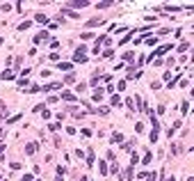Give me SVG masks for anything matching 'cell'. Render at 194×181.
Wrapping results in <instances>:
<instances>
[{"instance_id": "obj_1", "label": "cell", "mask_w": 194, "mask_h": 181, "mask_svg": "<svg viewBox=\"0 0 194 181\" xmlns=\"http://www.w3.org/2000/svg\"><path fill=\"white\" fill-rule=\"evenodd\" d=\"M87 46H80V48H76V55H73V60L76 62H87Z\"/></svg>"}, {"instance_id": "obj_2", "label": "cell", "mask_w": 194, "mask_h": 181, "mask_svg": "<svg viewBox=\"0 0 194 181\" xmlns=\"http://www.w3.org/2000/svg\"><path fill=\"white\" fill-rule=\"evenodd\" d=\"M96 25H105V18H103V16H98V18H92V21H87V28H96Z\"/></svg>"}, {"instance_id": "obj_3", "label": "cell", "mask_w": 194, "mask_h": 181, "mask_svg": "<svg viewBox=\"0 0 194 181\" xmlns=\"http://www.w3.org/2000/svg\"><path fill=\"white\" fill-rule=\"evenodd\" d=\"M180 126H183V122H180V119H176L174 124H171V129H169V131H167V135H169V138H171V135H174V133H176V131H178V129H180Z\"/></svg>"}, {"instance_id": "obj_4", "label": "cell", "mask_w": 194, "mask_h": 181, "mask_svg": "<svg viewBox=\"0 0 194 181\" xmlns=\"http://www.w3.org/2000/svg\"><path fill=\"white\" fill-rule=\"evenodd\" d=\"M110 142H112V145H119V142H123V133L114 131V133H112V138H110Z\"/></svg>"}, {"instance_id": "obj_5", "label": "cell", "mask_w": 194, "mask_h": 181, "mask_svg": "<svg viewBox=\"0 0 194 181\" xmlns=\"http://www.w3.org/2000/svg\"><path fill=\"white\" fill-rule=\"evenodd\" d=\"M148 138H151V142H153V145H155V142H158V138H160V129H153V131H151V135H148Z\"/></svg>"}, {"instance_id": "obj_6", "label": "cell", "mask_w": 194, "mask_h": 181, "mask_svg": "<svg viewBox=\"0 0 194 181\" xmlns=\"http://www.w3.org/2000/svg\"><path fill=\"white\" fill-rule=\"evenodd\" d=\"M151 160H153V154H151V151H146V154H144V158H142V165H148Z\"/></svg>"}, {"instance_id": "obj_7", "label": "cell", "mask_w": 194, "mask_h": 181, "mask_svg": "<svg viewBox=\"0 0 194 181\" xmlns=\"http://www.w3.org/2000/svg\"><path fill=\"white\" fill-rule=\"evenodd\" d=\"M98 170H101V174H103V176L107 174V163H105V160H98Z\"/></svg>"}, {"instance_id": "obj_8", "label": "cell", "mask_w": 194, "mask_h": 181, "mask_svg": "<svg viewBox=\"0 0 194 181\" xmlns=\"http://www.w3.org/2000/svg\"><path fill=\"white\" fill-rule=\"evenodd\" d=\"M189 112V103L187 101H180V115H187Z\"/></svg>"}, {"instance_id": "obj_9", "label": "cell", "mask_w": 194, "mask_h": 181, "mask_svg": "<svg viewBox=\"0 0 194 181\" xmlns=\"http://www.w3.org/2000/svg\"><path fill=\"white\" fill-rule=\"evenodd\" d=\"M133 60H135V53H133V51L123 53V62H133Z\"/></svg>"}, {"instance_id": "obj_10", "label": "cell", "mask_w": 194, "mask_h": 181, "mask_svg": "<svg viewBox=\"0 0 194 181\" xmlns=\"http://www.w3.org/2000/svg\"><path fill=\"white\" fill-rule=\"evenodd\" d=\"M80 39H82V42H92V39H94V32H82Z\"/></svg>"}, {"instance_id": "obj_11", "label": "cell", "mask_w": 194, "mask_h": 181, "mask_svg": "<svg viewBox=\"0 0 194 181\" xmlns=\"http://www.w3.org/2000/svg\"><path fill=\"white\" fill-rule=\"evenodd\" d=\"M133 147H135V140H128V142L121 147V149H123V151H133Z\"/></svg>"}, {"instance_id": "obj_12", "label": "cell", "mask_w": 194, "mask_h": 181, "mask_svg": "<svg viewBox=\"0 0 194 181\" xmlns=\"http://www.w3.org/2000/svg\"><path fill=\"white\" fill-rule=\"evenodd\" d=\"M103 57H105V60H112V57H114V51H112V48H105V51H103Z\"/></svg>"}, {"instance_id": "obj_13", "label": "cell", "mask_w": 194, "mask_h": 181, "mask_svg": "<svg viewBox=\"0 0 194 181\" xmlns=\"http://www.w3.org/2000/svg\"><path fill=\"white\" fill-rule=\"evenodd\" d=\"M158 42H160V37H148V39H146V46H155Z\"/></svg>"}, {"instance_id": "obj_14", "label": "cell", "mask_w": 194, "mask_h": 181, "mask_svg": "<svg viewBox=\"0 0 194 181\" xmlns=\"http://www.w3.org/2000/svg\"><path fill=\"white\" fill-rule=\"evenodd\" d=\"M126 108L130 110V112H133V110H137V108H135V101H133V99H126Z\"/></svg>"}, {"instance_id": "obj_15", "label": "cell", "mask_w": 194, "mask_h": 181, "mask_svg": "<svg viewBox=\"0 0 194 181\" xmlns=\"http://www.w3.org/2000/svg\"><path fill=\"white\" fill-rule=\"evenodd\" d=\"M60 69H62V71H71L73 64H71V62H62V64H60Z\"/></svg>"}, {"instance_id": "obj_16", "label": "cell", "mask_w": 194, "mask_h": 181, "mask_svg": "<svg viewBox=\"0 0 194 181\" xmlns=\"http://www.w3.org/2000/svg\"><path fill=\"white\" fill-rule=\"evenodd\" d=\"M151 89H153V92H158V89H162V83H160V80H153V83H151Z\"/></svg>"}, {"instance_id": "obj_17", "label": "cell", "mask_w": 194, "mask_h": 181, "mask_svg": "<svg viewBox=\"0 0 194 181\" xmlns=\"http://www.w3.org/2000/svg\"><path fill=\"white\" fill-rule=\"evenodd\" d=\"M64 83H66V85H73V83H76V76H73V73H69V76L64 78Z\"/></svg>"}, {"instance_id": "obj_18", "label": "cell", "mask_w": 194, "mask_h": 181, "mask_svg": "<svg viewBox=\"0 0 194 181\" xmlns=\"http://www.w3.org/2000/svg\"><path fill=\"white\" fill-rule=\"evenodd\" d=\"M62 99H64V101H76V96H73L71 92H64V94H62Z\"/></svg>"}, {"instance_id": "obj_19", "label": "cell", "mask_w": 194, "mask_h": 181, "mask_svg": "<svg viewBox=\"0 0 194 181\" xmlns=\"http://www.w3.org/2000/svg\"><path fill=\"white\" fill-rule=\"evenodd\" d=\"M94 101H103V89H96V92H94Z\"/></svg>"}, {"instance_id": "obj_20", "label": "cell", "mask_w": 194, "mask_h": 181, "mask_svg": "<svg viewBox=\"0 0 194 181\" xmlns=\"http://www.w3.org/2000/svg\"><path fill=\"white\" fill-rule=\"evenodd\" d=\"M135 133H144V122H137V124H135Z\"/></svg>"}, {"instance_id": "obj_21", "label": "cell", "mask_w": 194, "mask_h": 181, "mask_svg": "<svg viewBox=\"0 0 194 181\" xmlns=\"http://www.w3.org/2000/svg\"><path fill=\"white\" fill-rule=\"evenodd\" d=\"M180 151H183V147H180V145H176V142H174V145H171V154H180Z\"/></svg>"}, {"instance_id": "obj_22", "label": "cell", "mask_w": 194, "mask_h": 181, "mask_svg": "<svg viewBox=\"0 0 194 181\" xmlns=\"http://www.w3.org/2000/svg\"><path fill=\"white\" fill-rule=\"evenodd\" d=\"M96 112L98 115H107V112H110V108H107V106H101V108H96Z\"/></svg>"}, {"instance_id": "obj_23", "label": "cell", "mask_w": 194, "mask_h": 181, "mask_svg": "<svg viewBox=\"0 0 194 181\" xmlns=\"http://www.w3.org/2000/svg\"><path fill=\"white\" fill-rule=\"evenodd\" d=\"M37 21L39 23H48V16L46 14H37Z\"/></svg>"}, {"instance_id": "obj_24", "label": "cell", "mask_w": 194, "mask_h": 181, "mask_svg": "<svg viewBox=\"0 0 194 181\" xmlns=\"http://www.w3.org/2000/svg\"><path fill=\"white\" fill-rule=\"evenodd\" d=\"M139 163V156H137V151H133V158H130V165H137Z\"/></svg>"}, {"instance_id": "obj_25", "label": "cell", "mask_w": 194, "mask_h": 181, "mask_svg": "<svg viewBox=\"0 0 194 181\" xmlns=\"http://www.w3.org/2000/svg\"><path fill=\"white\" fill-rule=\"evenodd\" d=\"M69 7H89V2H69Z\"/></svg>"}, {"instance_id": "obj_26", "label": "cell", "mask_w": 194, "mask_h": 181, "mask_svg": "<svg viewBox=\"0 0 194 181\" xmlns=\"http://www.w3.org/2000/svg\"><path fill=\"white\" fill-rule=\"evenodd\" d=\"M112 106H121V96H119V94L112 96Z\"/></svg>"}, {"instance_id": "obj_27", "label": "cell", "mask_w": 194, "mask_h": 181, "mask_svg": "<svg viewBox=\"0 0 194 181\" xmlns=\"http://www.w3.org/2000/svg\"><path fill=\"white\" fill-rule=\"evenodd\" d=\"M87 165H89V167L94 165V154H92V151H89V154H87Z\"/></svg>"}, {"instance_id": "obj_28", "label": "cell", "mask_w": 194, "mask_h": 181, "mask_svg": "<svg viewBox=\"0 0 194 181\" xmlns=\"http://www.w3.org/2000/svg\"><path fill=\"white\" fill-rule=\"evenodd\" d=\"M187 48H189V44H187V42H183V44H180V46H178V53H183V51H187Z\"/></svg>"}, {"instance_id": "obj_29", "label": "cell", "mask_w": 194, "mask_h": 181, "mask_svg": "<svg viewBox=\"0 0 194 181\" xmlns=\"http://www.w3.org/2000/svg\"><path fill=\"white\" fill-rule=\"evenodd\" d=\"M25 151H27V154H34V151H37V145H27Z\"/></svg>"}, {"instance_id": "obj_30", "label": "cell", "mask_w": 194, "mask_h": 181, "mask_svg": "<svg viewBox=\"0 0 194 181\" xmlns=\"http://www.w3.org/2000/svg\"><path fill=\"white\" fill-rule=\"evenodd\" d=\"M110 5H112V2H98L96 7H98V9H107V7H110Z\"/></svg>"}, {"instance_id": "obj_31", "label": "cell", "mask_w": 194, "mask_h": 181, "mask_svg": "<svg viewBox=\"0 0 194 181\" xmlns=\"http://www.w3.org/2000/svg\"><path fill=\"white\" fill-rule=\"evenodd\" d=\"M87 87H89V85H87V83H80V85H78V87H76V89H78V92H85V89H87Z\"/></svg>"}, {"instance_id": "obj_32", "label": "cell", "mask_w": 194, "mask_h": 181, "mask_svg": "<svg viewBox=\"0 0 194 181\" xmlns=\"http://www.w3.org/2000/svg\"><path fill=\"white\" fill-rule=\"evenodd\" d=\"M2 78H5V80H9V78H14V71H5V73H2Z\"/></svg>"}, {"instance_id": "obj_33", "label": "cell", "mask_w": 194, "mask_h": 181, "mask_svg": "<svg viewBox=\"0 0 194 181\" xmlns=\"http://www.w3.org/2000/svg\"><path fill=\"white\" fill-rule=\"evenodd\" d=\"M117 89H121V92H123V89H126V80H119V83H117Z\"/></svg>"}, {"instance_id": "obj_34", "label": "cell", "mask_w": 194, "mask_h": 181, "mask_svg": "<svg viewBox=\"0 0 194 181\" xmlns=\"http://www.w3.org/2000/svg\"><path fill=\"white\" fill-rule=\"evenodd\" d=\"M27 28H30V21H25V23H21V25H18V30H27Z\"/></svg>"}, {"instance_id": "obj_35", "label": "cell", "mask_w": 194, "mask_h": 181, "mask_svg": "<svg viewBox=\"0 0 194 181\" xmlns=\"http://www.w3.org/2000/svg\"><path fill=\"white\" fill-rule=\"evenodd\" d=\"M110 172H112V174H117V172H119V165H117V163H112V167H110Z\"/></svg>"}, {"instance_id": "obj_36", "label": "cell", "mask_w": 194, "mask_h": 181, "mask_svg": "<svg viewBox=\"0 0 194 181\" xmlns=\"http://www.w3.org/2000/svg\"><path fill=\"white\" fill-rule=\"evenodd\" d=\"M21 181H34V179H32V174H25V176H23Z\"/></svg>"}, {"instance_id": "obj_37", "label": "cell", "mask_w": 194, "mask_h": 181, "mask_svg": "<svg viewBox=\"0 0 194 181\" xmlns=\"http://www.w3.org/2000/svg\"><path fill=\"white\" fill-rule=\"evenodd\" d=\"M189 60H192V64H194V51H192V55H189Z\"/></svg>"}, {"instance_id": "obj_38", "label": "cell", "mask_w": 194, "mask_h": 181, "mask_svg": "<svg viewBox=\"0 0 194 181\" xmlns=\"http://www.w3.org/2000/svg\"><path fill=\"white\" fill-rule=\"evenodd\" d=\"M167 181H176V176H169V179H167Z\"/></svg>"}, {"instance_id": "obj_39", "label": "cell", "mask_w": 194, "mask_h": 181, "mask_svg": "<svg viewBox=\"0 0 194 181\" xmlns=\"http://www.w3.org/2000/svg\"><path fill=\"white\" fill-rule=\"evenodd\" d=\"M187 181H194V176H189V179H187Z\"/></svg>"}, {"instance_id": "obj_40", "label": "cell", "mask_w": 194, "mask_h": 181, "mask_svg": "<svg viewBox=\"0 0 194 181\" xmlns=\"http://www.w3.org/2000/svg\"><path fill=\"white\" fill-rule=\"evenodd\" d=\"M192 96H194V87H192Z\"/></svg>"}, {"instance_id": "obj_41", "label": "cell", "mask_w": 194, "mask_h": 181, "mask_svg": "<svg viewBox=\"0 0 194 181\" xmlns=\"http://www.w3.org/2000/svg\"><path fill=\"white\" fill-rule=\"evenodd\" d=\"M0 44H2V37H0Z\"/></svg>"}, {"instance_id": "obj_42", "label": "cell", "mask_w": 194, "mask_h": 181, "mask_svg": "<svg viewBox=\"0 0 194 181\" xmlns=\"http://www.w3.org/2000/svg\"><path fill=\"white\" fill-rule=\"evenodd\" d=\"M135 181H137V179H135Z\"/></svg>"}]
</instances>
